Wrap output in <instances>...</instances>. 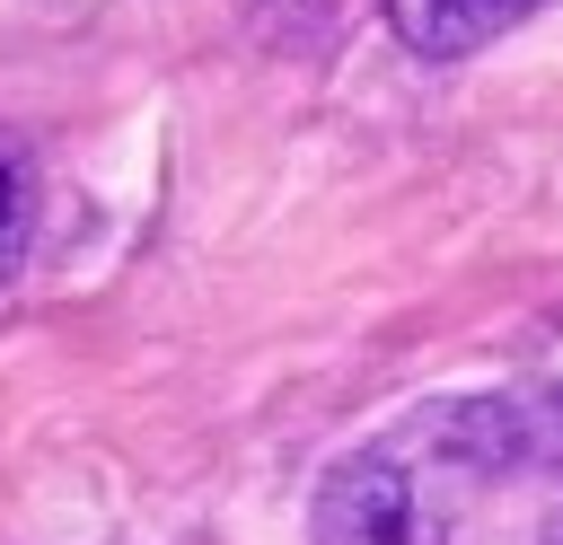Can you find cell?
<instances>
[{"instance_id": "cell-3", "label": "cell", "mask_w": 563, "mask_h": 545, "mask_svg": "<svg viewBox=\"0 0 563 545\" xmlns=\"http://www.w3.org/2000/svg\"><path fill=\"white\" fill-rule=\"evenodd\" d=\"M26 237H35V167L18 141H0V281L26 264Z\"/></svg>"}, {"instance_id": "cell-2", "label": "cell", "mask_w": 563, "mask_h": 545, "mask_svg": "<svg viewBox=\"0 0 563 545\" xmlns=\"http://www.w3.org/2000/svg\"><path fill=\"white\" fill-rule=\"evenodd\" d=\"M545 0H387V35L413 62H466L493 35H510L519 18H537Z\"/></svg>"}, {"instance_id": "cell-4", "label": "cell", "mask_w": 563, "mask_h": 545, "mask_svg": "<svg viewBox=\"0 0 563 545\" xmlns=\"http://www.w3.org/2000/svg\"><path fill=\"white\" fill-rule=\"evenodd\" d=\"M554 545H563V519H554Z\"/></svg>"}, {"instance_id": "cell-1", "label": "cell", "mask_w": 563, "mask_h": 545, "mask_svg": "<svg viewBox=\"0 0 563 545\" xmlns=\"http://www.w3.org/2000/svg\"><path fill=\"white\" fill-rule=\"evenodd\" d=\"M308 536H317V545H449V527H440L431 492L413 483L405 448H361V457H343V466L317 483Z\"/></svg>"}]
</instances>
